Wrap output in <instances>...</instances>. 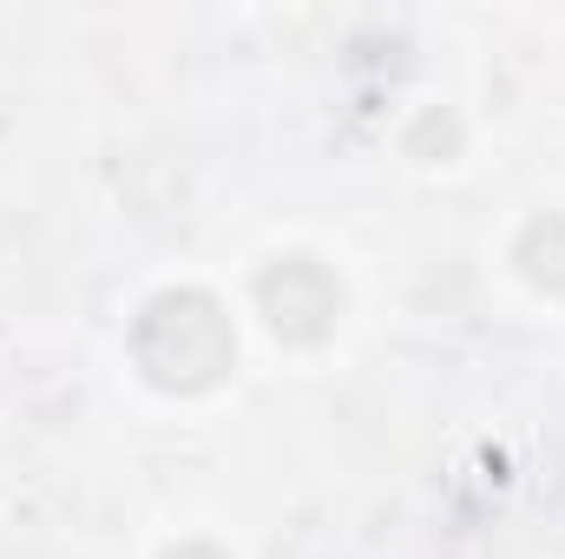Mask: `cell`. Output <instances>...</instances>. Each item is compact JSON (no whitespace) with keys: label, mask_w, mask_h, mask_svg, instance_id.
<instances>
[{"label":"cell","mask_w":565,"mask_h":559,"mask_svg":"<svg viewBox=\"0 0 565 559\" xmlns=\"http://www.w3.org/2000/svg\"><path fill=\"white\" fill-rule=\"evenodd\" d=\"M132 362L164 395H204L237 362V329L211 289H158L132 323Z\"/></svg>","instance_id":"6da1fadb"},{"label":"cell","mask_w":565,"mask_h":559,"mask_svg":"<svg viewBox=\"0 0 565 559\" xmlns=\"http://www.w3.org/2000/svg\"><path fill=\"white\" fill-rule=\"evenodd\" d=\"M257 303H264V316H270V329H277L282 342L316 349L335 329V316H342V283L316 257H277L257 277Z\"/></svg>","instance_id":"7a4b0ae2"},{"label":"cell","mask_w":565,"mask_h":559,"mask_svg":"<svg viewBox=\"0 0 565 559\" xmlns=\"http://www.w3.org/2000/svg\"><path fill=\"white\" fill-rule=\"evenodd\" d=\"M513 264L526 271V283H533V289L565 296V211H540V218L520 231Z\"/></svg>","instance_id":"3957f363"},{"label":"cell","mask_w":565,"mask_h":559,"mask_svg":"<svg viewBox=\"0 0 565 559\" xmlns=\"http://www.w3.org/2000/svg\"><path fill=\"white\" fill-rule=\"evenodd\" d=\"M454 151H460V119L427 106L422 119L408 126V158H454Z\"/></svg>","instance_id":"277c9868"},{"label":"cell","mask_w":565,"mask_h":559,"mask_svg":"<svg viewBox=\"0 0 565 559\" xmlns=\"http://www.w3.org/2000/svg\"><path fill=\"white\" fill-rule=\"evenodd\" d=\"M164 559H231L224 547H211V540H184V547H171Z\"/></svg>","instance_id":"5b68a950"}]
</instances>
